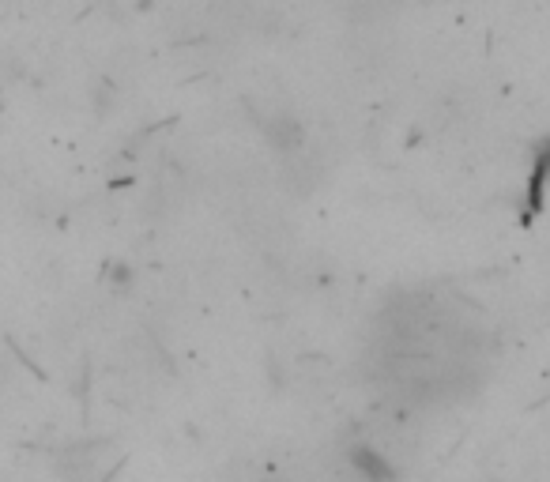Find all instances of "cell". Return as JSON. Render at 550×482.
<instances>
[{"label": "cell", "instance_id": "1", "mask_svg": "<svg viewBox=\"0 0 550 482\" xmlns=\"http://www.w3.org/2000/svg\"><path fill=\"white\" fill-rule=\"evenodd\" d=\"M347 467L358 482H400V471L385 452L370 445V441H355L347 445Z\"/></svg>", "mask_w": 550, "mask_h": 482}, {"label": "cell", "instance_id": "2", "mask_svg": "<svg viewBox=\"0 0 550 482\" xmlns=\"http://www.w3.org/2000/svg\"><path fill=\"white\" fill-rule=\"evenodd\" d=\"M264 136H268V144H272L279 155H294V151H302V144H306V129H302V121H298L294 113H272V117L264 121Z\"/></svg>", "mask_w": 550, "mask_h": 482}, {"label": "cell", "instance_id": "3", "mask_svg": "<svg viewBox=\"0 0 550 482\" xmlns=\"http://www.w3.org/2000/svg\"><path fill=\"white\" fill-rule=\"evenodd\" d=\"M547 174H550V140H539L532 155V174H528V193H524V219H535L543 211Z\"/></svg>", "mask_w": 550, "mask_h": 482}]
</instances>
